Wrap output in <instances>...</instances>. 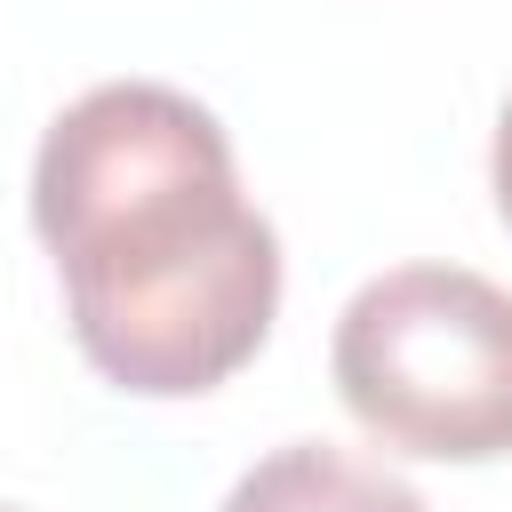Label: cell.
<instances>
[{"label": "cell", "mask_w": 512, "mask_h": 512, "mask_svg": "<svg viewBox=\"0 0 512 512\" xmlns=\"http://www.w3.org/2000/svg\"><path fill=\"white\" fill-rule=\"evenodd\" d=\"M32 232L88 368L136 400L216 392L272 336L280 232L248 208L224 120L168 80H104L48 120Z\"/></svg>", "instance_id": "1"}, {"label": "cell", "mask_w": 512, "mask_h": 512, "mask_svg": "<svg viewBox=\"0 0 512 512\" xmlns=\"http://www.w3.org/2000/svg\"><path fill=\"white\" fill-rule=\"evenodd\" d=\"M328 376L376 448L496 464L512 456V288L464 264H392L344 304Z\"/></svg>", "instance_id": "2"}, {"label": "cell", "mask_w": 512, "mask_h": 512, "mask_svg": "<svg viewBox=\"0 0 512 512\" xmlns=\"http://www.w3.org/2000/svg\"><path fill=\"white\" fill-rule=\"evenodd\" d=\"M224 512H432V504L400 472H384L336 440H288L232 480Z\"/></svg>", "instance_id": "3"}, {"label": "cell", "mask_w": 512, "mask_h": 512, "mask_svg": "<svg viewBox=\"0 0 512 512\" xmlns=\"http://www.w3.org/2000/svg\"><path fill=\"white\" fill-rule=\"evenodd\" d=\"M488 184H496V208H504V224H512V96H504V112H496V144H488Z\"/></svg>", "instance_id": "4"}, {"label": "cell", "mask_w": 512, "mask_h": 512, "mask_svg": "<svg viewBox=\"0 0 512 512\" xmlns=\"http://www.w3.org/2000/svg\"><path fill=\"white\" fill-rule=\"evenodd\" d=\"M0 512H24V504H0Z\"/></svg>", "instance_id": "5"}]
</instances>
